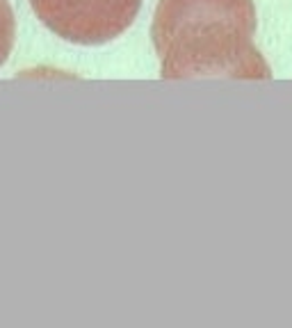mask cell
I'll list each match as a JSON object with an SVG mask.
<instances>
[{
  "mask_svg": "<svg viewBox=\"0 0 292 328\" xmlns=\"http://www.w3.org/2000/svg\"><path fill=\"white\" fill-rule=\"evenodd\" d=\"M164 80H269L253 0H158L151 27Z\"/></svg>",
  "mask_w": 292,
  "mask_h": 328,
  "instance_id": "1",
  "label": "cell"
},
{
  "mask_svg": "<svg viewBox=\"0 0 292 328\" xmlns=\"http://www.w3.org/2000/svg\"><path fill=\"white\" fill-rule=\"evenodd\" d=\"M36 18L57 36L98 46L132 25L141 0H30Z\"/></svg>",
  "mask_w": 292,
  "mask_h": 328,
  "instance_id": "2",
  "label": "cell"
},
{
  "mask_svg": "<svg viewBox=\"0 0 292 328\" xmlns=\"http://www.w3.org/2000/svg\"><path fill=\"white\" fill-rule=\"evenodd\" d=\"M14 34H16V23H14V12L7 0H0V66L7 62L14 46Z\"/></svg>",
  "mask_w": 292,
  "mask_h": 328,
  "instance_id": "3",
  "label": "cell"
}]
</instances>
